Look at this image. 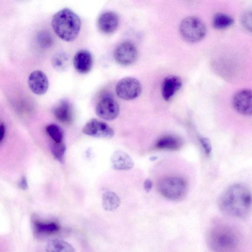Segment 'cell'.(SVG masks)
<instances>
[{
	"label": "cell",
	"instance_id": "obj_12",
	"mask_svg": "<svg viewBox=\"0 0 252 252\" xmlns=\"http://www.w3.org/2000/svg\"><path fill=\"white\" fill-rule=\"evenodd\" d=\"M119 24L118 15L112 11L105 12L100 14L97 20L99 30L105 34H111L117 29Z\"/></svg>",
	"mask_w": 252,
	"mask_h": 252
},
{
	"label": "cell",
	"instance_id": "obj_27",
	"mask_svg": "<svg viewBox=\"0 0 252 252\" xmlns=\"http://www.w3.org/2000/svg\"><path fill=\"white\" fill-rule=\"evenodd\" d=\"M199 141L206 155L209 156L212 151V146L209 139L206 137H201Z\"/></svg>",
	"mask_w": 252,
	"mask_h": 252
},
{
	"label": "cell",
	"instance_id": "obj_22",
	"mask_svg": "<svg viewBox=\"0 0 252 252\" xmlns=\"http://www.w3.org/2000/svg\"><path fill=\"white\" fill-rule=\"evenodd\" d=\"M46 131L53 141L63 142V132L62 128L57 124H50L46 127Z\"/></svg>",
	"mask_w": 252,
	"mask_h": 252
},
{
	"label": "cell",
	"instance_id": "obj_8",
	"mask_svg": "<svg viewBox=\"0 0 252 252\" xmlns=\"http://www.w3.org/2000/svg\"><path fill=\"white\" fill-rule=\"evenodd\" d=\"M114 57L120 64L129 65L133 64L138 57V51L134 44L126 41L119 44L115 49Z\"/></svg>",
	"mask_w": 252,
	"mask_h": 252
},
{
	"label": "cell",
	"instance_id": "obj_7",
	"mask_svg": "<svg viewBox=\"0 0 252 252\" xmlns=\"http://www.w3.org/2000/svg\"><path fill=\"white\" fill-rule=\"evenodd\" d=\"M82 132L94 137L111 138L115 134L113 129L105 122L96 119L89 121L83 126Z\"/></svg>",
	"mask_w": 252,
	"mask_h": 252
},
{
	"label": "cell",
	"instance_id": "obj_24",
	"mask_svg": "<svg viewBox=\"0 0 252 252\" xmlns=\"http://www.w3.org/2000/svg\"><path fill=\"white\" fill-rule=\"evenodd\" d=\"M52 64L55 69L60 71H63L67 67L68 59L64 54H58L53 58Z\"/></svg>",
	"mask_w": 252,
	"mask_h": 252
},
{
	"label": "cell",
	"instance_id": "obj_29",
	"mask_svg": "<svg viewBox=\"0 0 252 252\" xmlns=\"http://www.w3.org/2000/svg\"><path fill=\"white\" fill-rule=\"evenodd\" d=\"M153 182L150 179H147L144 182V189L147 193L149 192L152 189Z\"/></svg>",
	"mask_w": 252,
	"mask_h": 252
},
{
	"label": "cell",
	"instance_id": "obj_25",
	"mask_svg": "<svg viewBox=\"0 0 252 252\" xmlns=\"http://www.w3.org/2000/svg\"><path fill=\"white\" fill-rule=\"evenodd\" d=\"M52 40V36L48 32H41L38 35V43L42 47L47 48L51 46Z\"/></svg>",
	"mask_w": 252,
	"mask_h": 252
},
{
	"label": "cell",
	"instance_id": "obj_15",
	"mask_svg": "<svg viewBox=\"0 0 252 252\" xmlns=\"http://www.w3.org/2000/svg\"><path fill=\"white\" fill-rule=\"evenodd\" d=\"M182 85L181 79L177 76L170 75L163 79L161 85V94L165 101H169Z\"/></svg>",
	"mask_w": 252,
	"mask_h": 252
},
{
	"label": "cell",
	"instance_id": "obj_21",
	"mask_svg": "<svg viewBox=\"0 0 252 252\" xmlns=\"http://www.w3.org/2000/svg\"><path fill=\"white\" fill-rule=\"evenodd\" d=\"M50 150L56 160L60 162H63L66 147L63 142H55L52 141L50 145Z\"/></svg>",
	"mask_w": 252,
	"mask_h": 252
},
{
	"label": "cell",
	"instance_id": "obj_30",
	"mask_svg": "<svg viewBox=\"0 0 252 252\" xmlns=\"http://www.w3.org/2000/svg\"><path fill=\"white\" fill-rule=\"evenodd\" d=\"M19 187L22 189L25 190L28 188V184L27 178L23 176L18 183Z\"/></svg>",
	"mask_w": 252,
	"mask_h": 252
},
{
	"label": "cell",
	"instance_id": "obj_18",
	"mask_svg": "<svg viewBox=\"0 0 252 252\" xmlns=\"http://www.w3.org/2000/svg\"><path fill=\"white\" fill-rule=\"evenodd\" d=\"M121 201L118 195L114 192L107 191L105 192L102 197V206L107 211H113L120 206Z\"/></svg>",
	"mask_w": 252,
	"mask_h": 252
},
{
	"label": "cell",
	"instance_id": "obj_11",
	"mask_svg": "<svg viewBox=\"0 0 252 252\" xmlns=\"http://www.w3.org/2000/svg\"><path fill=\"white\" fill-rule=\"evenodd\" d=\"M28 83L31 91L39 95L45 94L49 87L47 76L45 73L39 70L31 73L28 77Z\"/></svg>",
	"mask_w": 252,
	"mask_h": 252
},
{
	"label": "cell",
	"instance_id": "obj_9",
	"mask_svg": "<svg viewBox=\"0 0 252 252\" xmlns=\"http://www.w3.org/2000/svg\"><path fill=\"white\" fill-rule=\"evenodd\" d=\"M120 107L118 102L111 97L102 98L97 104L95 108L96 114L100 118L112 121L119 114Z\"/></svg>",
	"mask_w": 252,
	"mask_h": 252
},
{
	"label": "cell",
	"instance_id": "obj_23",
	"mask_svg": "<svg viewBox=\"0 0 252 252\" xmlns=\"http://www.w3.org/2000/svg\"><path fill=\"white\" fill-rule=\"evenodd\" d=\"M35 228L39 233L51 234L57 232L59 226L55 222H42L37 221L34 223Z\"/></svg>",
	"mask_w": 252,
	"mask_h": 252
},
{
	"label": "cell",
	"instance_id": "obj_19",
	"mask_svg": "<svg viewBox=\"0 0 252 252\" xmlns=\"http://www.w3.org/2000/svg\"><path fill=\"white\" fill-rule=\"evenodd\" d=\"M45 250L48 252H74L72 246L67 242L60 240L53 239L48 242Z\"/></svg>",
	"mask_w": 252,
	"mask_h": 252
},
{
	"label": "cell",
	"instance_id": "obj_20",
	"mask_svg": "<svg viewBox=\"0 0 252 252\" xmlns=\"http://www.w3.org/2000/svg\"><path fill=\"white\" fill-rule=\"evenodd\" d=\"M234 22V19L230 15L223 13H217L213 17L212 24L217 30H223L231 26Z\"/></svg>",
	"mask_w": 252,
	"mask_h": 252
},
{
	"label": "cell",
	"instance_id": "obj_16",
	"mask_svg": "<svg viewBox=\"0 0 252 252\" xmlns=\"http://www.w3.org/2000/svg\"><path fill=\"white\" fill-rule=\"evenodd\" d=\"M53 113L55 118L61 123L68 124L72 120V107L68 100L60 101L53 108Z\"/></svg>",
	"mask_w": 252,
	"mask_h": 252
},
{
	"label": "cell",
	"instance_id": "obj_26",
	"mask_svg": "<svg viewBox=\"0 0 252 252\" xmlns=\"http://www.w3.org/2000/svg\"><path fill=\"white\" fill-rule=\"evenodd\" d=\"M241 21L245 29L252 32V11L245 13L241 17Z\"/></svg>",
	"mask_w": 252,
	"mask_h": 252
},
{
	"label": "cell",
	"instance_id": "obj_6",
	"mask_svg": "<svg viewBox=\"0 0 252 252\" xmlns=\"http://www.w3.org/2000/svg\"><path fill=\"white\" fill-rule=\"evenodd\" d=\"M141 92L142 86L140 82L132 77H126L120 79L116 86L117 95L125 100L137 98Z\"/></svg>",
	"mask_w": 252,
	"mask_h": 252
},
{
	"label": "cell",
	"instance_id": "obj_14",
	"mask_svg": "<svg viewBox=\"0 0 252 252\" xmlns=\"http://www.w3.org/2000/svg\"><path fill=\"white\" fill-rule=\"evenodd\" d=\"M111 164L113 169L126 171L132 169L134 162L131 157L122 151L114 152L111 157Z\"/></svg>",
	"mask_w": 252,
	"mask_h": 252
},
{
	"label": "cell",
	"instance_id": "obj_17",
	"mask_svg": "<svg viewBox=\"0 0 252 252\" xmlns=\"http://www.w3.org/2000/svg\"><path fill=\"white\" fill-rule=\"evenodd\" d=\"M182 146L181 140L174 136L166 135L160 137L156 143V148L159 149L177 150Z\"/></svg>",
	"mask_w": 252,
	"mask_h": 252
},
{
	"label": "cell",
	"instance_id": "obj_28",
	"mask_svg": "<svg viewBox=\"0 0 252 252\" xmlns=\"http://www.w3.org/2000/svg\"><path fill=\"white\" fill-rule=\"evenodd\" d=\"M6 132V128L5 125L1 122L0 126V142L2 143L4 140Z\"/></svg>",
	"mask_w": 252,
	"mask_h": 252
},
{
	"label": "cell",
	"instance_id": "obj_3",
	"mask_svg": "<svg viewBox=\"0 0 252 252\" xmlns=\"http://www.w3.org/2000/svg\"><path fill=\"white\" fill-rule=\"evenodd\" d=\"M209 244L216 251L232 250L237 244V238L232 230L223 226L215 228L209 236Z\"/></svg>",
	"mask_w": 252,
	"mask_h": 252
},
{
	"label": "cell",
	"instance_id": "obj_1",
	"mask_svg": "<svg viewBox=\"0 0 252 252\" xmlns=\"http://www.w3.org/2000/svg\"><path fill=\"white\" fill-rule=\"evenodd\" d=\"M219 205L226 215L244 217L252 207V194L249 189L241 184H235L226 189L221 195Z\"/></svg>",
	"mask_w": 252,
	"mask_h": 252
},
{
	"label": "cell",
	"instance_id": "obj_13",
	"mask_svg": "<svg viewBox=\"0 0 252 252\" xmlns=\"http://www.w3.org/2000/svg\"><path fill=\"white\" fill-rule=\"evenodd\" d=\"M73 63L74 68L78 73L83 74L88 73L93 65L92 55L88 50H79L74 56Z\"/></svg>",
	"mask_w": 252,
	"mask_h": 252
},
{
	"label": "cell",
	"instance_id": "obj_10",
	"mask_svg": "<svg viewBox=\"0 0 252 252\" xmlns=\"http://www.w3.org/2000/svg\"><path fill=\"white\" fill-rule=\"evenodd\" d=\"M232 105L239 114L252 115V90L243 89L237 92L233 97Z\"/></svg>",
	"mask_w": 252,
	"mask_h": 252
},
{
	"label": "cell",
	"instance_id": "obj_5",
	"mask_svg": "<svg viewBox=\"0 0 252 252\" xmlns=\"http://www.w3.org/2000/svg\"><path fill=\"white\" fill-rule=\"evenodd\" d=\"M179 30L182 37L190 43L201 41L207 33L205 25L200 19L195 16H189L183 20Z\"/></svg>",
	"mask_w": 252,
	"mask_h": 252
},
{
	"label": "cell",
	"instance_id": "obj_2",
	"mask_svg": "<svg viewBox=\"0 0 252 252\" xmlns=\"http://www.w3.org/2000/svg\"><path fill=\"white\" fill-rule=\"evenodd\" d=\"M51 25L56 34L62 40H74L79 33L81 22L79 17L69 8H63L54 15Z\"/></svg>",
	"mask_w": 252,
	"mask_h": 252
},
{
	"label": "cell",
	"instance_id": "obj_4",
	"mask_svg": "<svg viewBox=\"0 0 252 252\" xmlns=\"http://www.w3.org/2000/svg\"><path fill=\"white\" fill-rule=\"evenodd\" d=\"M160 193L166 198L173 201L182 199L186 194L187 186L185 180L177 176L162 179L158 184Z\"/></svg>",
	"mask_w": 252,
	"mask_h": 252
}]
</instances>
